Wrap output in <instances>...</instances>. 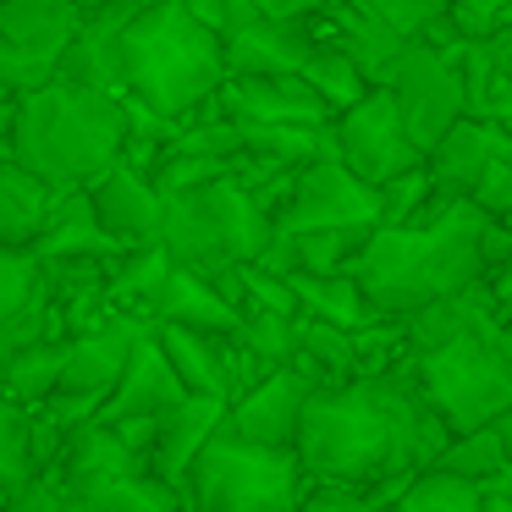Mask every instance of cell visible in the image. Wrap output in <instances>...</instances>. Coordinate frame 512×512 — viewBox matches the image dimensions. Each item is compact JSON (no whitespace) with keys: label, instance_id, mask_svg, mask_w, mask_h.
<instances>
[{"label":"cell","instance_id":"obj_1","mask_svg":"<svg viewBox=\"0 0 512 512\" xmlns=\"http://www.w3.org/2000/svg\"><path fill=\"white\" fill-rule=\"evenodd\" d=\"M446 424L413 391L408 353L375 375H347L303 397L292 452L303 479H347L369 485L375 501H397L402 479L430 463L446 441Z\"/></svg>","mask_w":512,"mask_h":512},{"label":"cell","instance_id":"obj_2","mask_svg":"<svg viewBox=\"0 0 512 512\" xmlns=\"http://www.w3.org/2000/svg\"><path fill=\"white\" fill-rule=\"evenodd\" d=\"M479 226L485 210L463 193H441L424 204L413 221L402 226H369L364 248H358L353 270L364 303L386 320H402L408 309L441 298V292L463 287V281L485 276L479 259Z\"/></svg>","mask_w":512,"mask_h":512},{"label":"cell","instance_id":"obj_3","mask_svg":"<svg viewBox=\"0 0 512 512\" xmlns=\"http://www.w3.org/2000/svg\"><path fill=\"white\" fill-rule=\"evenodd\" d=\"M127 133V100L78 78H45L17 94L12 111V160L28 166L45 188H83L105 171Z\"/></svg>","mask_w":512,"mask_h":512},{"label":"cell","instance_id":"obj_4","mask_svg":"<svg viewBox=\"0 0 512 512\" xmlns=\"http://www.w3.org/2000/svg\"><path fill=\"white\" fill-rule=\"evenodd\" d=\"M116 78H122V94L182 122L215 100L226 56L221 39L182 0H138V12L122 23V39H116Z\"/></svg>","mask_w":512,"mask_h":512},{"label":"cell","instance_id":"obj_5","mask_svg":"<svg viewBox=\"0 0 512 512\" xmlns=\"http://www.w3.org/2000/svg\"><path fill=\"white\" fill-rule=\"evenodd\" d=\"M270 237V215L248 199L237 177H210L199 188L160 193V243L177 265L199 276H226L232 265L254 259Z\"/></svg>","mask_w":512,"mask_h":512},{"label":"cell","instance_id":"obj_6","mask_svg":"<svg viewBox=\"0 0 512 512\" xmlns=\"http://www.w3.org/2000/svg\"><path fill=\"white\" fill-rule=\"evenodd\" d=\"M413 391L446 430H474L512 408V353L507 325L463 331L430 353H408Z\"/></svg>","mask_w":512,"mask_h":512},{"label":"cell","instance_id":"obj_7","mask_svg":"<svg viewBox=\"0 0 512 512\" xmlns=\"http://www.w3.org/2000/svg\"><path fill=\"white\" fill-rule=\"evenodd\" d=\"M303 490V463L292 446L248 441V435L215 424L193 452L182 479V507L204 512H281Z\"/></svg>","mask_w":512,"mask_h":512},{"label":"cell","instance_id":"obj_8","mask_svg":"<svg viewBox=\"0 0 512 512\" xmlns=\"http://www.w3.org/2000/svg\"><path fill=\"white\" fill-rule=\"evenodd\" d=\"M320 226H380V199L331 144L292 171L287 199L270 210V232H320Z\"/></svg>","mask_w":512,"mask_h":512},{"label":"cell","instance_id":"obj_9","mask_svg":"<svg viewBox=\"0 0 512 512\" xmlns=\"http://www.w3.org/2000/svg\"><path fill=\"white\" fill-rule=\"evenodd\" d=\"M375 83L391 89V100H397V111H402V127H408V138L419 144V155L463 116L457 67L441 45H430V39H402V50L380 67Z\"/></svg>","mask_w":512,"mask_h":512},{"label":"cell","instance_id":"obj_10","mask_svg":"<svg viewBox=\"0 0 512 512\" xmlns=\"http://www.w3.org/2000/svg\"><path fill=\"white\" fill-rule=\"evenodd\" d=\"M325 133H331V149L342 155V166L358 171L369 188L386 182L391 171L424 160L419 144L408 138V127H402V111H397V100H391L386 83H369L358 100H347L342 111H331Z\"/></svg>","mask_w":512,"mask_h":512},{"label":"cell","instance_id":"obj_11","mask_svg":"<svg viewBox=\"0 0 512 512\" xmlns=\"http://www.w3.org/2000/svg\"><path fill=\"white\" fill-rule=\"evenodd\" d=\"M78 17L83 12L72 0H0V94H23L56 78Z\"/></svg>","mask_w":512,"mask_h":512},{"label":"cell","instance_id":"obj_12","mask_svg":"<svg viewBox=\"0 0 512 512\" xmlns=\"http://www.w3.org/2000/svg\"><path fill=\"white\" fill-rule=\"evenodd\" d=\"M309 391H314V380L303 375L298 364H276V369H265V375H254V386H237L232 397H226L221 424L237 435H248V441L292 446Z\"/></svg>","mask_w":512,"mask_h":512},{"label":"cell","instance_id":"obj_13","mask_svg":"<svg viewBox=\"0 0 512 512\" xmlns=\"http://www.w3.org/2000/svg\"><path fill=\"white\" fill-rule=\"evenodd\" d=\"M215 105L232 122H298V127L331 122L325 100L298 72H226L221 89H215Z\"/></svg>","mask_w":512,"mask_h":512},{"label":"cell","instance_id":"obj_14","mask_svg":"<svg viewBox=\"0 0 512 512\" xmlns=\"http://www.w3.org/2000/svg\"><path fill=\"white\" fill-rule=\"evenodd\" d=\"M149 336L160 342L166 364L177 369L182 391H210V397H232L248 375V358L237 353L232 331H193V325L149 320Z\"/></svg>","mask_w":512,"mask_h":512},{"label":"cell","instance_id":"obj_15","mask_svg":"<svg viewBox=\"0 0 512 512\" xmlns=\"http://www.w3.org/2000/svg\"><path fill=\"white\" fill-rule=\"evenodd\" d=\"M34 336H61L56 309H50L45 265L28 248L0 243V358L17 353Z\"/></svg>","mask_w":512,"mask_h":512},{"label":"cell","instance_id":"obj_16","mask_svg":"<svg viewBox=\"0 0 512 512\" xmlns=\"http://www.w3.org/2000/svg\"><path fill=\"white\" fill-rule=\"evenodd\" d=\"M89 193V210L116 243H144V237H160V188L149 182V171L127 166V160H111L105 171H94L83 182Z\"/></svg>","mask_w":512,"mask_h":512},{"label":"cell","instance_id":"obj_17","mask_svg":"<svg viewBox=\"0 0 512 512\" xmlns=\"http://www.w3.org/2000/svg\"><path fill=\"white\" fill-rule=\"evenodd\" d=\"M221 413H226V397H210V391H182L171 408L155 413V441H149V452H144V468L155 479H166V485L182 496V479H188L193 452H199L204 435L221 424Z\"/></svg>","mask_w":512,"mask_h":512},{"label":"cell","instance_id":"obj_18","mask_svg":"<svg viewBox=\"0 0 512 512\" xmlns=\"http://www.w3.org/2000/svg\"><path fill=\"white\" fill-rule=\"evenodd\" d=\"M457 67V89H463V116H485V122L507 127L512 111V28H496L485 39H452L446 45Z\"/></svg>","mask_w":512,"mask_h":512},{"label":"cell","instance_id":"obj_19","mask_svg":"<svg viewBox=\"0 0 512 512\" xmlns=\"http://www.w3.org/2000/svg\"><path fill=\"white\" fill-rule=\"evenodd\" d=\"M144 331V320L138 314H122L111 309L100 325H89V331H72L67 347H61V375L56 386L61 391H111V380L122 375L127 364V347H133V336Z\"/></svg>","mask_w":512,"mask_h":512},{"label":"cell","instance_id":"obj_20","mask_svg":"<svg viewBox=\"0 0 512 512\" xmlns=\"http://www.w3.org/2000/svg\"><path fill=\"white\" fill-rule=\"evenodd\" d=\"M237 314H243V303L226 298L221 287H215L210 276H199V270L177 265L171 259V270L160 276V287L144 298V320H171V325H193V331H232Z\"/></svg>","mask_w":512,"mask_h":512},{"label":"cell","instance_id":"obj_21","mask_svg":"<svg viewBox=\"0 0 512 512\" xmlns=\"http://www.w3.org/2000/svg\"><path fill=\"white\" fill-rule=\"evenodd\" d=\"M177 397H182V380H177V369L166 364V353H160V342L149 336V320H144V331H138L133 347H127L122 375L111 380V391H105V402H100V419L160 413V408H171Z\"/></svg>","mask_w":512,"mask_h":512},{"label":"cell","instance_id":"obj_22","mask_svg":"<svg viewBox=\"0 0 512 512\" xmlns=\"http://www.w3.org/2000/svg\"><path fill=\"white\" fill-rule=\"evenodd\" d=\"M127 243H116L89 210V193L83 188H56L50 193V210H45V226L34 232L28 254L34 259H116Z\"/></svg>","mask_w":512,"mask_h":512},{"label":"cell","instance_id":"obj_23","mask_svg":"<svg viewBox=\"0 0 512 512\" xmlns=\"http://www.w3.org/2000/svg\"><path fill=\"white\" fill-rule=\"evenodd\" d=\"M309 50H314L309 17H265L259 12L243 34L226 39L221 56H226V72H298Z\"/></svg>","mask_w":512,"mask_h":512},{"label":"cell","instance_id":"obj_24","mask_svg":"<svg viewBox=\"0 0 512 512\" xmlns=\"http://www.w3.org/2000/svg\"><path fill=\"white\" fill-rule=\"evenodd\" d=\"M496 149H507V127L485 122V116H457V122L424 149V166H430V177L441 193H463L468 199L474 177L485 171V160L496 155Z\"/></svg>","mask_w":512,"mask_h":512},{"label":"cell","instance_id":"obj_25","mask_svg":"<svg viewBox=\"0 0 512 512\" xmlns=\"http://www.w3.org/2000/svg\"><path fill=\"white\" fill-rule=\"evenodd\" d=\"M67 507H89V512H171L182 507V496L155 479L144 463L116 468V474L83 479V485H67Z\"/></svg>","mask_w":512,"mask_h":512},{"label":"cell","instance_id":"obj_26","mask_svg":"<svg viewBox=\"0 0 512 512\" xmlns=\"http://www.w3.org/2000/svg\"><path fill=\"white\" fill-rule=\"evenodd\" d=\"M287 287H292V303H298V314L331 320V325H342V331H353V325L375 320V309L364 303V292H358V281L347 276V270H292Z\"/></svg>","mask_w":512,"mask_h":512},{"label":"cell","instance_id":"obj_27","mask_svg":"<svg viewBox=\"0 0 512 512\" xmlns=\"http://www.w3.org/2000/svg\"><path fill=\"white\" fill-rule=\"evenodd\" d=\"M166 270H171V254H166V243H160V237L127 243L122 254L105 265V303L144 320V298L160 287V276H166Z\"/></svg>","mask_w":512,"mask_h":512},{"label":"cell","instance_id":"obj_28","mask_svg":"<svg viewBox=\"0 0 512 512\" xmlns=\"http://www.w3.org/2000/svg\"><path fill=\"white\" fill-rule=\"evenodd\" d=\"M50 193H56V188H45L28 166L0 160V243H6V248H28V243H34V232L45 226Z\"/></svg>","mask_w":512,"mask_h":512},{"label":"cell","instance_id":"obj_29","mask_svg":"<svg viewBox=\"0 0 512 512\" xmlns=\"http://www.w3.org/2000/svg\"><path fill=\"white\" fill-rule=\"evenodd\" d=\"M232 342H237V353L248 358L254 375H265V369H276V364H292V353H298V314L243 303V314H237V325H232Z\"/></svg>","mask_w":512,"mask_h":512},{"label":"cell","instance_id":"obj_30","mask_svg":"<svg viewBox=\"0 0 512 512\" xmlns=\"http://www.w3.org/2000/svg\"><path fill=\"white\" fill-rule=\"evenodd\" d=\"M292 364H298L314 386L358 375L353 331H342V325H331V320H314V314H298V353H292Z\"/></svg>","mask_w":512,"mask_h":512},{"label":"cell","instance_id":"obj_31","mask_svg":"<svg viewBox=\"0 0 512 512\" xmlns=\"http://www.w3.org/2000/svg\"><path fill=\"white\" fill-rule=\"evenodd\" d=\"M61 347H67V336H34V342H23L17 353L0 358V391L12 402H23V408H34L39 397H50L56 391V375H61Z\"/></svg>","mask_w":512,"mask_h":512},{"label":"cell","instance_id":"obj_32","mask_svg":"<svg viewBox=\"0 0 512 512\" xmlns=\"http://www.w3.org/2000/svg\"><path fill=\"white\" fill-rule=\"evenodd\" d=\"M402 512H479V479L452 474V468L419 463L397 490Z\"/></svg>","mask_w":512,"mask_h":512},{"label":"cell","instance_id":"obj_33","mask_svg":"<svg viewBox=\"0 0 512 512\" xmlns=\"http://www.w3.org/2000/svg\"><path fill=\"white\" fill-rule=\"evenodd\" d=\"M281 237L292 243V270H353L369 226H320V232H281Z\"/></svg>","mask_w":512,"mask_h":512},{"label":"cell","instance_id":"obj_34","mask_svg":"<svg viewBox=\"0 0 512 512\" xmlns=\"http://www.w3.org/2000/svg\"><path fill=\"white\" fill-rule=\"evenodd\" d=\"M298 78H303V83H309V89L325 100V111H342L347 100H358V94L369 89L364 72H358L353 61H347L342 50H336V45H325V39H314V50L303 56V67H298Z\"/></svg>","mask_w":512,"mask_h":512},{"label":"cell","instance_id":"obj_35","mask_svg":"<svg viewBox=\"0 0 512 512\" xmlns=\"http://www.w3.org/2000/svg\"><path fill=\"white\" fill-rule=\"evenodd\" d=\"M375 199H380V226H402L413 221V215L424 210V204L435 199V177L424 160H413V166L391 171L386 182H375Z\"/></svg>","mask_w":512,"mask_h":512},{"label":"cell","instance_id":"obj_36","mask_svg":"<svg viewBox=\"0 0 512 512\" xmlns=\"http://www.w3.org/2000/svg\"><path fill=\"white\" fill-rule=\"evenodd\" d=\"M28 474H34V457H28V408L0 391V490L23 485Z\"/></svg>","mask_w":512,"mask_h":512},{"label":"cell","instance_id":"obj_37","mask_svg":"<svg viewBox=\"0 0 512 512\" xmlns=\"http://www.w3.org/2000/svg\"><path fill=\"white\" fill-rule=\"evenodd\" d=\"M468 199H474L485 215H501V221H507V210H512V144L496 149V155L485 160V171L474 177Z\"/></svg>","mask_w":512,"mask_h":512},{"label":"cell","instance_id":"obj_38","mask_svg":"<svg viewBox=\"0 0 512 512\" xmlns=\"http://www.w3.org/2000/svg\"><path fill=\"white\" fill-rule=\"evenodd\" d=\"M507 6L512 0H446V28L457 39H485L507 28Z\"/></svg>","mask_w":512,"mask_h":512},{"label":"cell","instance_id":"obj_39","mask_svg":"<svg viewBox=\"0 0 512 512\" xmlns=\"http://www.w3.org/2000/svg\"><path fill=\"white\" fill-rule=\"evenodd\" d=\"M182 6H188V12L199 17L204 28H210V34L221 39V45H226L232 34H243V28L259 17L254 0H182Z\"/></svg>","mask_w":512,"mask_h":512},{"label":"cell","instance_id":"obj_40","mask_svg":"<svg viewBox=\"0 0 512 512\" xmlns=\"http://www.w3.org/2000/svg\"><path fill=\"white\" fill-rule=\"evenodd\" d=\"M507 254H512L507 221H501V215H485V226H479V259H485V270H501Z\"/></svg>","mask_w":512,"mask_h":512},{"label":"cell","instance_id":"obj_41","mask_svg":"<svg viewBox=\"0 0 512 512\" xmlns=\"http://www.w3.org/2000/svg\"><path fill=\"white\" fill-rule=\"evenodd\" d=\"M265 17H314L325 6V0H254Z\"/></svg>","mask_w":512,"mask_h":512},{"label":"cell","instance_id":"obj_42","mask_svg":"<svg viewBox=\"0 0 512 512\" xmlns=\"http://www.w3.org/2000/svg\"><path fill=\"white\" fill-rule=\"evenodd\" d=\"M12 111L17 94H0V160H12Z\"/></svg>","mask_w":512,"mask_h":512},{"label":"cell","instance_id":"obj_43","mask_svg":"<svg viewBox=\"0 0 512 512\" xmlns=\"http://www.w3.org/2000/svg\"><path fill=\"white\" fill-rule=\"evenodd\" d=\"M72 6H78V12H89V6H100V0H72Z\"/></svg>","mask_w":512,"mask_h":512}]
</instances>
